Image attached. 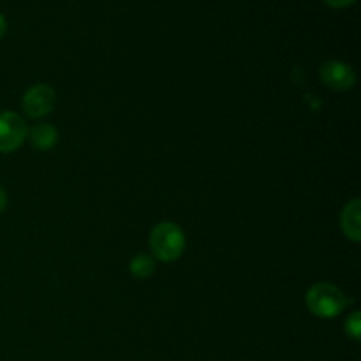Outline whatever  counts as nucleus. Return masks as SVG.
<instances>
[{
    "mask_svg": "<svg viewBox=\"0 0 361 361\" xmlns=\"http://www.w3.org/2000/svg\"><path fill=\"white\" fill-rule=\"evenodd\" d=\"M148 243H150V250L155 259L162 263H173L180 259L185 250V235L175 222H159L152 229Z\"/></svg>",
    "mask_w": 361,
    "mask_h": 361,
    "instance_id": "f257e3e1",
    "label": "nucleus"
},
{
    "mask_svg": "<svg viewBox=\"0 0 361 361\" xmlns=\"http://www.w3.org/2000/svg\"><path fill=\"white\" fill-rule=\"evenodd\" d=\"M307 307L310 312L317 317L331 319L337 317L348 309L349 300L341 288L330 284V282H317L307 291L305 295Z\"/></svg>",
    "mask_w": 361,
    "mask_h": 361,
    "instance_id": "f03ea898",
    "label": "nucleus"
},
{
    "mask_svg": "<svg viewBox=\"0 0 361 361\" xmlns=\"http://www.w3.org/2000/svg\"><path fill=\"white\" fill-rule=\"evenodd\" d=\"M27 123L18 113H0V154H11L18 150L27 140Z\"/></svg>",
    "mask_w": 361,
    "mask_h": 361,
    "instance_id": "7ed1b4c3",
    "label": "nucleus"
},
{
    "mask_svg": "<svg viewBox=\"0 0 361 361\" xmlns=\"http://www.w3.org/2000/svg\"><path fill=\"white\" fill-rule=\"evenodd\" d=\"M56 95L49 85H34L32 88H28L27 94L23 95V111L27 113L30 118H42V116L49 115L55 108Z\"/></svg>",
    "mask_w": 361,
    "mask_h": 361,
    "instance_id": "20e7f679",
    "label": "nucleus"
},
{
    "mask_svg": "<svg viewBox=\"0 0 361 361\" xmlns=\"http://www.w3.org/2000/svg\"><path fill=\"white\" fill-rule=\"evenodd\" d=\"M319 76L328 88L337 92H348L355 88L356 73L351 66L341 60H328L319 67Z\"/></svg>",
    "mask_w": 361,
    "mask_h": 361,
    "instance_id": "39448f33",
    "label": "nucleus"
},
{
    "mask_svg": "<svg viewBox=\"0 0 361 361\" xmlns=\"http://www.w3.org/2000/svg\"><path fill=\"white\" fill-rule=\"evenodd\" d=\"M361 201L356 200L349 201L344 207V212L341 215V226L342 231H344L345 238H349L351 242L358 243L361 240Z\"/></svg>",
    "mask_w": 361,
    "mask_h": 361,
    "instance_id": "423d86ee",
    "label": "nucleus"
},
{
    "mask_svg": "<svg viewBox=\"0 0 361 361\" xmlns=\"http://www.w3.org/2000/svg\"><path fill=\"white\" fill-rule=\"evenodd\" d=\"M28 141H30L32 147L35 150H41V152H48L51 148L56 147L59 143V133L53 126L49 123H37V126L32 127L28 130Z\"/></svg>",
    "mask_w": 361,
    "mask_h": 361,
    "instance_id": "0eeeda50",
    "label": "nucleus"
},
{
    "mask_svg": "<svg viewBox=\"0 0 361 361\" xmlns=\"http://www.w3.org/2000/svg\"><path fill=\"white\" fill-rule=\"evenodd\" d=\"M130 275L136 279H148L155 271V261L148 254H136L129 264Z\"/></svg>",
    "mask_w": 361,
    "mask_h": 361,
    "instance_id": "6e6552de",
    "label": "nucleus"
},
{
    "mask_svg": "<svg viewBox=\"0 0 361 361\" xmlns=\"http://www.w3.org/2000/svg\"><path fill=\"white\" fill-rule=\"evenodd\" d=\"M345 334L349 335V337L353 338V341L358 342L360 341V335H361V314L356 310V312H353L351 316L348 317V321H345Z\"/></svg>",
    "mask_w": 361,
    "mask_h": 361,
    "instance_id": "1a4fd4ad",
    "label": "nucleus"
},
{
    "mask_svg": "<svg viewBox=\"0 0 361 361\" xmlns=\"http://www.w3.org/2000/svg\"><path fill=\"white\" fill-rule=\"evenodd\" d=\"M328 7H334V9H344V7L353 6L356 0H323Z\"/></svg>",
    "mask_w": 361,
    "mask_h": 361,
    "instance_id": "9d476101",
    "label": "nucleus"
},
{
    "mask_svg": "<svg viewBox=\"0 0 361 361\" xmlns=\"http://www.w3.org/2000/svg\"><path fill=\"white\" fill-rule=\"evenodd\" d=\"M6 207H7V194H6V190L0 187V214L6 210Z\"/></svg>",
    "mask_w": 361,
    "mask_h": 361,
    "instance_id": "9b49d317",
    "label": "nucleus"
},
{
    "mask_svg": "<svg viewBox=\"0 0 361 361\" xmlns=\"http://www.w3.org/2000/svg\"><path fill=\"white\" fill-rule=\"evenodd\" d=\"M6 32H7V21L6 18H4V14H0V39L6 35Z\"/></svg>",
    "mask_w": 361,
    "mask_h": 361,
    "instance_id": "f8f14e48",
    "label": "nucleus"
}]
</instances>
